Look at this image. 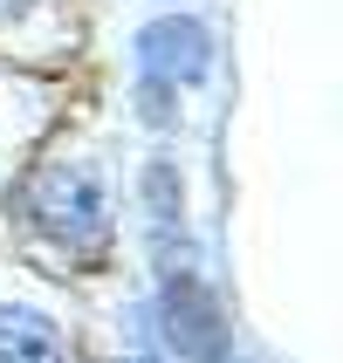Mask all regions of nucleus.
<instances>
[{
	"label": "nucleus",
	"instance_id": "f257e3e1",
	"mask_svg": "<svg viewBox=\"0 0 343 363\" xmlns=\"http://www.w3.org/2000/svg\"><path fill=\"white\" fill-rule=\"evenodd\" d=\"M158 329H165V343L179 350L185 363H220L227 357V315H220V302L206 295L200 274H172V281L158 288Z\"/></svg>",
	"mask_w": 343,
	"mask_h": 363
},
{
	"label": "nucleus",
	"instance_id": "7ed1b4c3",
	"mask_svg": "<svg viewBox=\"0 0 343 363\" xmlns=\"http://www.w3.org/2000/svg\"><path fill=\"white\" fill-rule=\"evenodd\" d=\"M138 55L158 82H200L206 76V28L192 21H158L138 35Z\"/></svg>",
	"mask_w": 343,
	"mask_h": 363
},
{
	"label": "nucleus",
	"instance_id": "f03ea898",
	"mask_svg": "<svg viewBox=\"0 0 343 363\" xmlns=\"http://www.w3.org/2000/svg\"><path fill=\"white\" fill-rule=\"evenodd\" d=\"M35 213L48 233H69V240H103L110 226V192H103V172L89 164H55L35 179Z\"/></svg>",
	"mask_w": 343,
	"mask_h": 363
},
{
	"label": "nucleus",
	"instance_id": "39448f33",
	"mask_svg": "<svg viewBox=\"0 0 343 363\" xmlns=\"http://www.w3.org/2000/svg\"><path fill=\"white\" fill-rule=\"evenodd\" d=\"M21 7H28V0H0V14H21Z\"/></svg>",
	"mask_w": 343,
	"mask_h": 363
},
{
	"label": "nucleus",
	"instance_id": "20e7f679",
	"mask_svg": "<svg viewBox=\"0 0 343 363\" xmlns=\"http://www.w3.org/2000/svg\"><path fill=\"white\" fill-rule=\"evenodd\" d=\"M0 363H62V336L35 308H0Z\"/></svg>",
	"mask_w": 343,
	"mask_h": 363
}]
</instances>
